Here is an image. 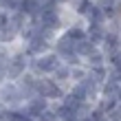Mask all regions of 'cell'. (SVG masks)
<instances>
[{
  "mask_svg": "<svg viewBox=\"0 0 121 121\" xmlns=\"http://www.w3.org/2000/svg\"><path fill=\"white\" fill-rule=\"evenodd\" d=\"M51 106H53V104L48 101L46 97H42V95H35V97H29V99L24 101L22 110H24V112H26L29 117H33L35 121H38V117H40V115H42L44 110H48Z\"/></svg>",
  "mask_w": 121,
  "mask_h": 121,
  "instance_id": "obj_6",
  "label": "cell"
},
{
  "mask_svg": "<svg viewBox=\"0 0 121 121\" xmlns=\"http://www.w3.org/2000/svg\"><path fill=\"white\" fill-rule=\"evenodd\" d=\"M60 64H62L60 55L51 48V51H46V53H42V55L31 57L29 60V70H31L33 75H38V77H51Z\"/></svg>",
  "mask_w": 121,
  "mask_h": 121,
  "instance_id": "obj_2",
  "label": "cell"
},
{
  "mask_svg": "<svg viewBox=\"0 0 121 121\" xmlns=\"http://www.w3.org/2000/svg\"><path fill=\"white\" fill-rule=\"evenodd\" d=\"M53 51L60 55V60H62L64 64H70V66L84 62L79 55H77V51H75V42H70L68 38H64L62 33H60L57 38H55V42H53Z\"/></svg>",
  "mask_w": 121,
  "mask_h": 121,
  "instance_id": "obj_4",
  "label": "cell"
},
{
  "mask_svg": "<svg viewBox=\"0 0 121 121\" xmlns=\"http://www.w3.org/2000/svg\"><path fill=\"white\" fill-rule=\"evenodd\" d=\"M66 92L68 90L64 86H60L53 77H40V79H38V95L46 97L51 104H60L62 99L66 97Z\"/></svg>",
  "mask_w": 121,
  "mask_h": 121,
  "instance_id": "obj_5",
  "label": "cell"
},
{
  "mask_svg": "<svg viewBox=\"0 0 121 121\" xmlns=\"http://www.w3.org/2000/svg\"><path fill=\"white\" fill-rule=\"evenodd\" d=\"M0 13H2V9H0Z\"/></svg>",
  "mask_w": 121,
  "mask_h": 121,
  "instance_id": "obj_19",
  "label": "cell"
},
{
  "mask_svg": "<svg viewBox=\"0 0 121 121\" xmlns=\"http://www.w3.org/2000/svg\"><path fill=\"white\" fill-rule=\"evenodd\" d=\"M0 9H2L4 13L18 11L20 9V0H0Z\"/></svg>",
  "mask_w": 121,
  "mask_h": 121,
  "instance_id": "obj_14",
  "label": "cell"
},
{
  "mask_svg": "<svg viewBox=\"0 0 121 121\" xmlns=\"http://www.w3.org/2000/svg\"><path fill=\"white\" fill-rule=\"evenodd\" d=\"M51 77H53V79L60 84V86H64L66 90H68L70 86H73V79H70V64H64V62H62L60 66L55 68V73H53Z\"/></svg>",
  "mask_w": 121,
  "mask_h": 121,
  "instance_id": "obj_8",
  "label": "cell"
},
{
  "mask_svg": "<svg viewBox=\"0 0 121 121\" xmlns=\"http://www.w3.org/2000/svg\"><path fill=\"white\" fill-rule=\"evenodd\" d=\"M29 20H31V18L26 16L24 11H20V9H18V11H11V13H9V24H11L13 29L18 31V35L22 33V29H24L26 24H29Z\"/></svg>",
  "mask_w": 121,
  "mask_h": 121,
  "instance_id": "obj_10",
  "label": "cell"
},
{
  "mask_svg": "<svg viewBox=\"0 0 121 121\" xmlns=\"http://www.w3.org/2000/svg\"><path fill=\"white\" fill-rule=\"evenodd\" d=\"M26 101L24 92L20 90L18 82L16 79H4L0 84V106L7 110H16V108H22Z\"/></svg>",
  "mask_w": 121,
  "mask_h": 121,
  "instance_id": "obj_3",
  "label": "cell"
},
{
  "mask_svg": "<svg viewBox=\"0 0 121 121\" xmlns=\"http://www.w3.org/2000/svg\"><path fill=\"white\" fill-rule=\"evenodd\" d=\"M104 121H106V119H104Z\"/></svg>",
  "mask_w": 121,
  "mask_h": 121,
  "instance_id": "obj_20",
  "label": "cell"
},
{
  "mask_svg": "<svg viewBox=\"0 0 121 121\" xmlns=\"http://www.w3.org/2000/svg\"><path fill=\"white\" fill-rule=\"evenodd\" d=\"M119 101H121V86H119Z\"/></svg>",
  "mask_w": 121,
  "mask_h": 121,
  "instance_id": "obj_17",
  "label": "cell"
},
{
  "mask_svg": "<svg viewBox=\"0 0 121 121\" xmlns=\"http://www.w3.org/2000/svg\"><path fill=\"white\" fill-rule=\"evenodd\" d=\"M7 121H35V119L29 117L22 108H16V110H9V112H7Z\"/></svg>",
  "mask_w": 121,
  "mask_h": 121,
  "instance_id": "obj_13",
  "label": "cell"
},
{
  "mask_svg": "<svg viewBox=\"0 0 121 121\" xmlns=\"http://www.w3.org/2000/svg\"><path fill=\"white\" fill-rule=\"evenodd\" d=\"M84 64H86L88 68H97V66H106L108 64V55L101 51V46H97L95 51H92L88 57H84Z\"/></svg>",
  "mask_w": 121,
  "mask_h": 121,
  "instance_id": "obj_9",
  "label": "cell"
},
{
  "mask_svg": "<svg viewBox=\"0 0 121 121\" xmlns=\"http://www.w3.org/2000/svg\"><path fill=\"white\" fill-rule=\"evenodd\" d=\"M4 79H7V68H4V64L0 62V84H2Z\"/></svg>",
  "mask_w": 121,
  "mask_h": 121,
  "instance_id": "obj_15",
  "label": "cell"
},
{
  "mask_svg": "<svg viewBox=\"0 0 121 121\" xmlns=\"http://www.w3.org/2000/svg\"><path fill=\"white\" fill-rule=\"evenodd\" d=\"M29 55L24 53L22 44H16L11 48L9 57L4 62V68H7V79H20L26 70H29Z\"/></svg>",
  "mask_w": 121,
  "mask_h": 121,
  "instance_id": "obj_1",
  "label": "cell"
},
{
  "mask_svg": "<svg viewBox=\"0 0 121 121\" xmlns=\"http://www.w3.org/2000/svg\"><path fill=\"white\" fill-rule=\"evenodd\" d=\"M57 2H60V4H68L70 0H57Z\"/></svg>",
  "mask_w": 121,
  "mask_h": 121,
  "instance_id": "obj_16",
  "label": "cell"
},
{
  "mask_svg": "<svg viewBox=\"0 0 121 121\" xmlns=\"http://www.w3.org/2000/svg\"><path fill=\"white\" fill-rule=\"evenodd\" d=\"M79 121H90V119H79Z\"/></svg>",
  "mask_w": 121,
  "mask_h": 121,
  "instance_id": "obj_18",
  "label": "cell"
},
{
  "mask_svg": "<svg viewBox=\"0 0 121 121\" xmlns=\"http://www.w3.org/2000/svg\"><path fill=\"white\" fill-rule=\"evenodd\" d=\"M97 46H99V44H95L90 38H86V40H82V42H77V44H75V51H77V55L84 60V57H88V55L95 51Z\"/></svg>",
  "mask_w": 121,
  "mask_h": 121,
  "instance_id": "obj_11",
  "label": "cell"
},
{
  "mask_svg": "<svg viewBox=\"0 0 121 121\" xmlns=\"http://www.w3.org/2000/svg\"><path fill=\"white\" fill-rule=\"evenodd\" d=\"M38 79H40V77H38V75H33L31 70H26V73L20 77V79H16V82H18V86H20V90L24 92V97H26V99L38 95Z\"/></svg>",
  "mask_w": 121,
  "mask_h": 121,
  "instance_id": "obj_7",
  "label": "cell"
},
{
  "mask_svg": "<svg viewBox=\"0 0 121 121\" xmlns=\"http://www.w3.org/2000/svg\"><path fill=\"white\" fill-rule=\"evenodd\" d=\"M88 73H90V70H88V66H86V64H75V66H70V79H73V84H79V82H84V79H86V77H88Z\"/></svg>",
  "mask_w": 121,
  "mask_h": 121,
  "instance_id": "obj_12",
  "label": "cell"
}]
</instances>
